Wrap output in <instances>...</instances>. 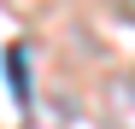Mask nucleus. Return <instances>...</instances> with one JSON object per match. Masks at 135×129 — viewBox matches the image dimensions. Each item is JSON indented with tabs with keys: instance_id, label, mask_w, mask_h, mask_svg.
Returning <instances> with one entry per match:
<instances>
[{
	"instance_id": "1",
	"label": "nucleus",
	"mask_w": 135,
	"mask_h": 129,
	"mask_svg": "<svg viewBox=\"0 0 135 129\" xmlns=\"http://www.w3.org/2000/svg\"><path fill=\"white\" fill-rule=\"evenodd\" d=\"M6 71H12V94H18V100H30V64H24V47H12V53H6Z\"/></svg>"
}]
</instances>
